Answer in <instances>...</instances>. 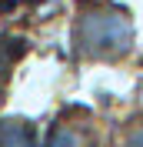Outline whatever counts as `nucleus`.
Listing matches in <instances>:
<instances>
[{"instance_id":"1","label":"nucleus","mask_w":143,"mask_h":147,"mask_svg":"<svg viewBox=\"0 0 143 147\" xmlns=\"http://www.w3.org/2000/svg\"><path fill=\"white\" fill-rule=\"evenodd\" d=\"M133 44L130 17L113 7H93L77 24V50L93 60H113L123 57Z\"/></svg>"},{"instance_id":"2","label":"nucleus","mask_w":143,"mask_h":147,"mask_svg":"<svg viewBox=\"0 0 143 147\" xmlns=\"http://www.w3.org/2000/svg\"><path fill=\"white\" fill-rule=\"evenodd\" d=\"M47 147H93V134L87 124H57Z\"/></svg>"},{"instance_id":"3","label":"nucleus","mask_w":143,"mask_h":147,"mask_svg":"<svg viewBox=\"0 0 143 147\" xmlns=\"http://www.w3.org/2000/svg\"><path fill=\"white\" fill-rule=\"evenodd\" d=\"M0 147H33V127L27 120H0Z\"/></svg>"},{"instance_id":"4","label":"nucleus","mask_w":143,"mask_h":147,"mask_svg":"<svg viewBox=\"0 0 143 147\" xmlns=\"http://www.w3.org/2000/svg\"><path fill=\"white\" fill-rule=\"evenodd\" d=\"M10 47H13V44H7V40H0V84L7 80L10 67H13V57L20 54V50H13V54H10Z\"/></svg>"},{"instance_id":"5","label":"nucleus","mask_w":143,"mask_h":147,"mask_svg":"<svg viewBox=\"0 0 143 147\" xmlns=\"http://www.w3.org/2000/svg\"><path fill=\"white\" fill-rule=\"evenodd\" d=\"M126 147H143V124L126 134Z\"/></svg>"}]
</instances>
